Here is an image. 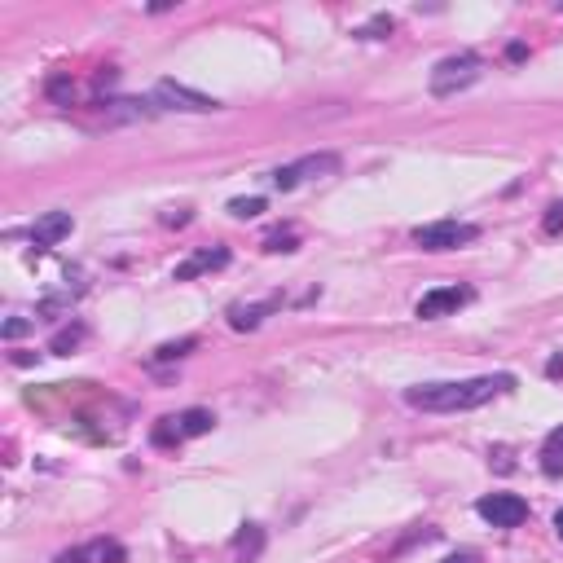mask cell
<instances>
[{
	"mask_svg": "<svg viewBox=\"0 0 563 563\" xmlns=\"http://www.w3.org/2000/svg\"><path fill=\"white\" fill-rule=\"evenodd\" d=\"M515 388L511 374H480V379H449V383H418L405 388V405L423 414H462L480 410L484 401H493L498 392Z\"/></svg>",
	"mask_w": 563,
	"mask_h": 563,
	"instance_id": "1",
	"label": "cell"
},
{
	"mask_svg": "<svg viewBox=\"0 0 563 563\" xmlns=\"http://www.w3.org/2000/svg\"><path fill=\"white\" fill-rule=\"evenodd\" d=\"M480 71H484V62L476 58V53H458V58H445L432 71V93L436 97H454L462 93V88H471L480 80Z\"/></svg>",
	"mask_w": 563,
	"mask_h": 563,
	"instance_id": "2",
	"label": "cell"
},
{
	"mask_svg": "<svg viewBox=\"0 0 563 563\" xmlns=\"http://www.w3.org/2000/svg\"><path fill=\"white\" fill-rule=\"evenodd\" d=\"M480 229L467 225V220H436V225H418L414 229V242L423 251H454L462 242H476Z\"/></svg>",
	"mask_w": 563,
	"mask_h": 563,
	"instance_id": "3",
	"label": "cell"
},
{
	"mask_svg": "<svg viewBox=\"0 0 563 563\" xmlns=\"http://www.w3.org/2000/svg\"><path fill=\"white\" fill-rule=\"evenodd\" d=\"M480 520H489L493 528H520L528 520V502L520 493H489V498L476 502Z\"/></svg>",
	"mask_w": 563,
	"mask_h": 563,
	"instance_id": "4",
	"label": "cell"
},
{
	"mask_svg": "<svg viewBox=\"0 0 563 563\" xmlns=\"http://www.w3.org/2000/svg\"><path fill=\"white\" fill-rule=\"evenodd\" d=\"M154 102H163L168 110H190V115H207V110H220L216 97L198 93V88H190V84H176V80H163L159 88H154Z\"/></svg>",
	"mask_w": 563,
	"mask_h": 563,
	"instance_id": "5",
	"label": "cell"
},
{
	"mask_svg": "<svg viewBox=\"0 0 563 563\" xmlns=\"http://www.w3.org/2000/svg\"><path fill=\"white\" fill-rule=\"evenodd\" d=\"M462 304H471V291H467V286H436V291H427L423 300H418L414 313L423 317V322H436V317L458 313Z\"/></svg>",
	"mask_w": 563,
	"mask_h": 563,
	"instance_id": "6",
	"label": "cell"
},
{
	"mask_svg": "<svg viewBox=\"0 0 563 563\" xmlns=\"http://www.w3.org/2000/svg\"><path fill=\"white\" fill-rule=\"evenodd\" d=\"M335 168H339L335 154H308V159L291 163V168H278V172H273V185H278V190H295L304 176H322V172H335Z\"/></svg>",
	"mask_w": 563,
	"mask_h": 563,
	"instance_id": "7",
	"label": "cell"
},
{
	"mask_svg": "<svg viewBox=\"0 0 563 563\" xmlns=\"http://www.w3.org/2000/svg\"><path fill=\"white\" fill-rule=\"evenodd\" d=\"M71 229H75L71 212H44V216L36 220V225H31V247H36V251L58 247L62 238H71Z\"/></svg>",
	"mask_w": 563,
	"mask_h": 563,
	"instance_id": "8",
	"label": "cell"
},
{
	"mask_svg": "<svg viewBox=\"0 0 563 563\" xmlns=\"http://www.w3.org/2000/svg\"><path fill=\"white\" fill-rule=\"evenodd\" d=\"M225 264H229V251H225V247L194 251L190 260L176 264V282H190V278H198V273H216V269H225Z\"/></svg>",
	"mask_w": 563,
	"mask_h": 563,
	"instance_id": "9",
	"label": "cell"
},
{
	"mask_svg": "<svg viewBox=\"0 0 563 563\" xmlns=\"http://www.w3.org/2000/svg\"><path fill=\"white\" fill-rule=\"evenodd\" d=\"M273 308H278V300H264V304H234L229 308V326L234 330H256L264 317L273 313Z\"/></svg>",
	"mask_w": 563,
	"mask_h": 563,
	"instance_id": "10",
	"label": "cell"
},
{
	"mask_svg": "<svg viewBox=\"0 0 563 563\" xmlns=\"http://www.w3.org/2000/svg\"><path fill=\"white\" fill-rule=\"evenodd\" d=\"M212 423H216V418L207 410H185V414H176V436H181V440L207 436V432H212Z\"/></svg>",
	"mask_w": 563,
	"mask_h": 563,
	"instance_id": "11",
	"label": "cell"
},
{
	"mask_svg": "<svg viewBox=\"0 0 563 563\" xmlns=\"http://www.w3.org/2000/svg\"><path fill=\"white\" fill-rule=\"evenodd\" d=\"M542 471L546 476H563V427H555L542 440Z\"/></svg>",
	"mask_w": 563,
	"mask_h": 563,
	"instance_id": "12",
	"label": "cell"
},
{
	"mask_svg": "<svg viewBox=\"0 0 563 563\" xmlns=\"http://www.w3.org/2000/svg\"><path fill=\"white\" fill-rule=\"evenodd\" d=\"M260 546H264V533H260V524H242V533L234 537V550H238V559L242 563H251L260 555Z\"/></svg>",
	"mask_w": 563,
	"mask_h": 563,
	"instance_id": "13",
	"label": "cell"
},
{
	"mask_svg": "<svg viewBox=\"0 0 563 563\" xmlns=\"http://www.w3.org/2000/svg\"><path fill=\"white\" fill-rule=\"evenodd\" d=\"M80 339H84V326H66V330H58V335H53L49 352H58V357H66V352L80 348Z\"/></svg>",
	"mask_w": 563,
	"mask_h": 563,
	"instance_id": "14",
	"label": "cell"
},
{
	"mask_svg": "<svg viewBox=\"0 0 563 563\" xmlns=\"http://www.w3.org/2000/svg\"><path fill=\"white\" fill-rule=\"evenodd\" d=\"M84 550H88V559H93V563H124L128 559L119 542H93V546H84Z\"/></svg>",
	"mask_w": 563,
	"mask_h": 563,
	"instance_id": "15",
	"label": "cell"
},
{
	"mask_svg": "<svg viewBox=\"0 0 563 563\" xmlns=\"http://www.w3.org/2000/svg\"><path fill=\"white\" fill-rule=\"evenodd\" d=\"M229 212H234L238 220H256L264 212V198H234V203H229Z\"/></svg>",
	"mask_w": 563,
	"mask_h": 563,
	"instance_id": "16",
	"label": "cell"
},
{
	"mask_svg": "<svg viewBox=\"0 0 563 563\" xmlns=\"http://www.w3.org/2000/svg\"><path fill=\"white\" fill-rule=\"evenodd\" d=\"M49 97H53V102H71V97H75L71 75H53V80H49Z\"/></svg>",
	"mask_w": 563,
	"mask_h": 563,
	"instance_id": "17",
	"label": "cell"
},
{
	"mask_svg": "<svg viewBox=\"0 0 563 563\" xmlns=\"http://www.w3.org/2000/svg\"><path fill=\"white\" fill-rule=\"evenodd\" d=\"M185 352H194V339H181V344H163L150 361H176V357H185Z\"/></svg>",
	"mask_w": 563,
	"mask_h": 563,
	"instance_id": "18",
	"label": "cell"
},
{
	"mask_svg": "<svg viewBox=\"0 0 563 563\" xmlns=\"http://www.w3.org/2000/svg\"><path fill=\"white\" fill-rule=\"evenodd\" d=\"M392 36V18H374L370 27H361V40H388Z\"/></svg>",
	"mask_w": 563,
	"mask_h": 563,
	"instance_id": "19",
	"label": "cell"
},
{
	"mask_svg": "<svg viewBox=\"0 0 563 563\" xmlns=\"http://www.w3.org/2000/svg\"><path fill=\"white\" fill-rule=\"evenodd\" d=\"M295 242H300L295 234H273L269 242H264V251H295Z\"/></svg>",
	"mask_w": 563,
	"mask_h": 563,
	"instance_id": "20",
	"label": "cell"
},
{
	"mask_svg": "<svg viewBox=\"0 0 563 563\" xmlns=\"http://www.w3.org/2000/svg\"><path fill=\"white\" fill-rule=\"evenodd\" d=\"M546 234H563V203L550 207V216H546Z\"/></svg>",
	"mask_w": 563,
	"mask_h": 563,
	"instance_id": "21",
	"label": "cell"
},
{
	"mask_svg": "<svg viewBox=\"0 0 563 563\" xmlns=\"http://www.w3.org/2000/svg\"><path fill=\"white\" fill-rule=\"evenodd\" d=\"M22 330H27V322H22V317H14V322H5V339H18Z\"/></svg>",
	"mask_w": 563,
	"mask_h": 563,
	"instance_id": "22",
	"label": "cell"
},
{
	"mask_svg": "<svg viewBox=\"0 0 563 563\" xmlns=\"http://www.w3.org/2000/svg\"><path fill=\"white\" fill-rule=\"evenodd\" d=\"M445 563H480V555H476V550H462V555H449Z\"/></svg>",
	"mask_w": 563,
	"mask_h": 563,
	"instance_id": "23",
	"label": "cell"
},
{
	"mask_svg": "<svg viewBox=\"0 0 563 563\" xmlns=\"http://www.w3.org/2000/svg\"><path fill=\"white\" fill-rule=\"evenodd\" d=\"M546 374H550V379H559V374H563V357H555V361H550V366H546Z\"/></svg>",
	"mask_w": 563,
	"mask_h": 563,
	"instance_id": "24",
	"label": "cell"
},
{
	"mask_svg": "<svg viewBox=\"0 0 563 563\" xmlns=\"http://www.w3.org/2000/svg\"><path fill=\"white\" fill-rule=\"evenodd\" d=\"M555 533H559V542H563V506L555 511Z\"/></svg>",
	"mask_w": 563,
	"mask_h": 563,
	"instance_id": "25",
	"label": "cell"
}]
</instances>
